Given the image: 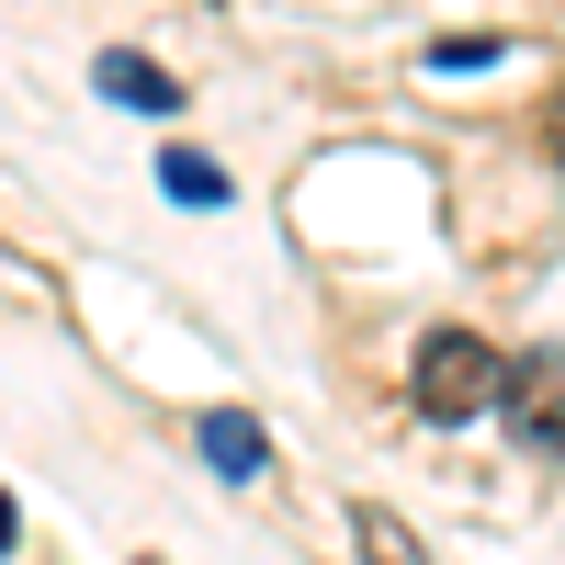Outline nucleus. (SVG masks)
<instances>
[{
	"label": "nucleus",
	"mask_w": 565,
	"mask_h": 565,
	"mask_svg": "<svg viewBox=\"0 0 565 565\" xmlns=\"http://www.w3.org/2000/svg\"><path fill=\"white\" fill-rule=\"evenodd\" d=\"M351 543H362V565H430V554H418V532L396 521V509H351Z\"/></svg>",
	"instance_id": "5"
},
{
	"label": "nucleus",
	"mask_w": 565,
	"mask_h": 565,
	"mask_svg": "<svg viewBox=\"0 0 565 565\" xmlns=\"http://www.w3.org/2000/svg\"><path fill=\"white\" fill-rule=\"evenodd\" d=\"M159 193H170V204H193V215H215V204H226V170L193 159V148H159Z\"/></svg>",
	"instance_id": "4"
},
{
	"label": "nucleus",
	"mask_w": 565,
	"mask_h": 565,
	"mask_svg": "<svg viewBox=\"0 0 565 565\" xmlns=\"http://www.w3.org/2000/svg\"><path fill=\"white\" fill-rule=\"evenodd\" d=\"M498 396H509V362L476 328H430V340H418V418H476Z\"/></svg>",
	"instance_id": "1"
},
{
	"label": "nucleus",
	"mask_w": 565,
	"mask_h": 565,
	"mask_svg": "<svg viewBox=\"0 0 565 565\" xmlns=\"http://www.w3.org/2000/svg\"><path fill=\"white\" fill-rule=\"evenodd\" d=\"M487 57H498V34H441L430 45V68H487Z\"/></svg>",
	"instance_id": "6"
},
{
	"label": "nucleus",
	"mask_w": 565,
	"mask_h": 565,
	"mask_svg": "<svg viewBox=\"0 0 565 565\" xmlns=\"http://www.w3.org/2000/svg\"><path fill=\"white\" fill-rule=\"evenodd\" d=\"M193 441H204V463H215L226 487H249L260 463H271V441H260V418H238V407H204V418H193Z\"/></svg>",
	"instance_id": "2"
},
{
	"label": "nucleus",
	"mask_w": 565,
	"mask_h": 565,
	"mask_svg": "<svg viewBox=\"0 0 565 565\" xmlns=\"http://www.w3.org/2000/svg\"><path fill=\"white\" fill-rule=\"evenodd\" d=\"M90 79H103V103H125V114H181V79L148 68V57H103Z\"/></svg>",
	"instance_id": "3"
},
{
	"label": "nucleus",
	"mask_w": 565,
	"mask_h": 565,
	"mask_svg": "<svg viewBox=\"0 0 565 565\" xmlns=\"http://www.w3.org/2000/svg\"><path fill=\"white\" fill-rule=\"evenodd\" d=\"M23 543V509H12V487H0V554H12Z\"/></svg>",
	"instance_id": "7"
}]
</instances>
